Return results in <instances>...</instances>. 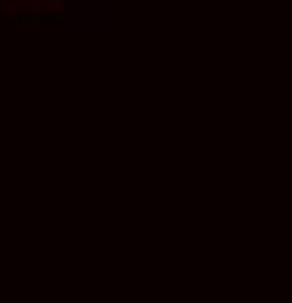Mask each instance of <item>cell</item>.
I'll use <instances>...</instances> for the list:
<instances>
[{"mask_svg":"<svg viewBox=\"0 0 292 303\" xmlns=\"http://www.w3.org/2000/svg\"><path fill=\"white\" fill-rule=\"evenodd\" d=\"M12 12H15V9H9L6 3H0V15H12Z\"/></svg>","mask_w":292,"mask_h":303,"instance_id":"1","label":"cell"}]
</instances>
